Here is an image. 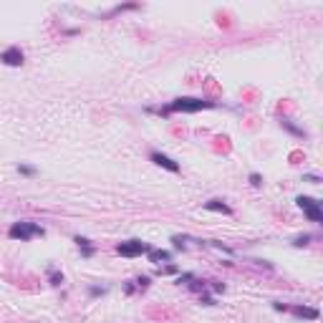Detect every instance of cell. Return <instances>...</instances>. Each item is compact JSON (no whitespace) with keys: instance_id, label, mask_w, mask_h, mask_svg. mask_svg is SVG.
<instances>
[{"instance_id":"obj_6","label":"cell","mask_w":323,"mask_h":323,"mask_svg":"<svg viewBox=\"0 0 323 323\" xmlns=\"http://www.w3.org/2000/svg\"><path fill=\"white\" fill-rule=\"evenodd\" d=\"M0 61H3L5 66H23L25 56H23V51H20L18 46H10L8 51H3V53H0Z\"/></svg>"},{"instance_id":"obj_16","label":"cell","mask_w":323,"mask_h":323,"mask_svg":"<svg viewBox=\"0 0 323 323\" xmlns=\"http://www.w3.org/2000/svg\"><path fill=\"white\" fill-rule=\"evenodd\" d=\"M157 273L159 275H172V273H177V265H164V268H159Z\"/></svg>"},{"instance_id":"obj_17","label":"cell","mask_w":323,"mask_h":323,"mask_svg":"<svg viewBox=\"0 0 323 323\" xmlns=\"http://www.w3.org/2000/svg\"><path fill=\"white\" fill-rule=\"evenodd\" d=\"M192 278H194V273H182L177 278V283H179V286H182V283H192Z\"/></svg>"},{"instance_id":"obj_12","label":"cell","mask_w":323,"mask_h":323,"mask_svg":"<svg viewBox=\"0 0 323 323\" xmlns=\"http://www.w3.org/2000/svg\"><path fill=\"white\" fill-rule=\"evenodd\" d=\"M48 280H51V286H61V283H63V273L56 270V268H48Z\"/></svg>"},{"instance_id":"obj_10","label":"cell","mask_w":323,"mask_h":323,"mask_svg":"<svg viewBox=\"0 0 323 323\" xmlns=\"http://www.w3.org/2000/svg\"><path fill=\"white\" fill-rule=\"evenodd\" d=\"M147 258H149L152 263H169L172 253H169V250H154V248H152V250L147 253Z\"/></svg>"},{"instance_id":"obj_13","label":"cell","mask_w":323,"mask_h":323,"mask_svg":"<svg viewBox=\"0 0 323 323\" xmlns=\"http://www.w3.org/2000/svg\"><path fill=\"white\" fill-rule=\"evenodd\" d=\"M311 242V235H298L296 240H293V248H306Z\"/></svg>"},{"instance_id":"obj_7","label":"cell","mask_w":323,"mask_h":323,"mask_svg":"<svg viewBox=\"0 0 323 323\" xmlns=\"http://www.w3.org/2000/svg\"><path fill=\"white\" fill-rule=\"evenodd\" d=\"M296 318H306V321H318V308H308V306H291L288 308Z\"/></svg>"},{"instance_id":"obj_20","label":"cell","mask_w":323,"mask_h":323,"mask_svg":"<svg viewBox=\"0 0 323 323\" xmlns=\"http://www.w3.org/2000/svg\"><path fill=\"white\" fill-rule=\"evenodd\" d=\"M199 303H205V306H215V298H212V296H202Z\"/></svg>"},{"instance_id":"obj_22","label":"cell","mask_w":323,"mask_h":323,"mask_svg":"<svg viewBox=\"0 0 323 323\" xmlns=\"http://www.w3.org/2000/svg\"><path fill=\"white\" fill-rule=\"evenodd\" d=\"M303 179L311 182V184H318V177H316V174H303Z\"/></svg>"},{"instance_id":"obj_8","label":"cell","mask_w":323,"mask_h":323,"mask_svg":"<svg viewBox=\"0 0 323 323\" xmlns=\"http://www.w3.org/2000/svg\"><path fill=\"white\" fill-rule=\"evenodd\" d=\"M73 242L78 245V250H81V255H84V258H94L96 248L91 245V240H89V237H81V235H76V237H73Z\"/></svg>"},{"instance_id":"obj_2","label":"cell","mask_w":323,"mask_h":323,"mask_svg":"<svg viewBox=\"0 0 323 323\" xmlns=\"http://www.w3.org/2000/svg\"><path fill=\"white\" fill-rule=\"evenodd\" d=\"M46 230L40 227L38 222H28V220H20V222H13L10 230H8V237L10 240H20V242H28L33 237H43Z\"/></svg>"},{"instance_id":"obj_19","label":"cell","mask_w":323,"mask_h":323,"mask_svg":"<svg viewBox=\"0 0 323 323\" xmlns=\"http://www.w3.org/2000/svg\"><path fill=\"white\" fill-rule=\"evenodd\" d=\"M212 283V291L215 293H225V283H217V280H210Z\"/></svg>"},{"instance_id":"obj_9","label":"cell","mask_w":323,"mask_h":323,"mask_svg":"<svg viewBox=\"0 0 323 323\" xmlns=\"http://www.w3.org/2000/svg\"><path fill=\"white\" fill-rule=\"evenodd\" d=\"M205 210H210V212H222V215H232V207L225 205L222 199H210V202H205Z\"/></svg>"},{"instance_id":"obj_1","label":"cell","mask_w":323,"mask_h":323,"mask_svg":"<svg viewBox=\"0 0 323 323\" xmlns=\"http://www.w3.org/2000/svg\"><path fill=\"white\" fill-rule=\"evenodd\" d=\"M205 109H217V101L179 96V99H174L172 104H167L164 109H159V114H162V116H169V114H197V111H205Z\"/></svg>"},{"instance_id":"obj_3","label":"cell","mask_w":323,"mask_h":323,"mask_svg":"<svg viewBox=\"0 0 323 323\" xmlns=\"http://www.w3.org/2000/svg\"><path fill=\"white\" fill-rule=\"evenodd\" d=\"M149 250H152V245L144 240H127V242H119L116 245V253L121 258H139V255H147Z\"/></svg>"},{"instance_id":"obj_18","label":"cell","mask_w":323,"mask_h":323,"mask_svg":"<svg viewBox=\"0 0 323 323\" xmlns=\"http://www.w3.org/2000/svg\"><path fill=\"white\" fill-rule=\"evenodd\" d=\"M250 184H253V187H260V184H263V177H260L258 172H253V174H250Z\"/></svg>"},{"instance_id":"obj_15","label":"cell","mask_w":323,"mask_h":323,"mask_svg":"<svg viewBox=\"0 0 323 323\" xmlns=\"http://www.w3.org/2000/svg\"><path fill=\"white\" fill-rule=\"evenodd\" d=\"M134 283H137V288H139V291H144V288H149V278H147V275H142V278H137Z\"/></svg>"},{"instance_id":"obj_14","label":"cell","mask_w":323,"mask_h":323,"mask_svg":"<svg viewBox=\"0 0 323 323\" xmlns=\"http://www.w3.org/2000/svg\"><path fill=\"white\" fill-rule=\"evenodd\" d=\"M18 172H20L23 177H33V174H35V167H30V164H18Z\"/></svg>"},{"instance_id":"obj_5","label":"cell","mask_w":323,"mask_h":323,"mask_svg":"<svg viewBox=\"0 0 323 323\" xmlns=\"http://www.w3.org/2000/svg\"><path fill=\"white\" fill-rule=\"evenodd\" d=\"M149 159L154 162L157 167H164L167 172H174V174L179 172V164H177V162H174L172 157H167V154H162V152H152V154H149Z\"/></svg>"},{"instance_id":"obj_11","label":"cell","mask_w":323,"mask_h":323,"mask_svg":"<svg viewBox=\"0 0 323 323\" xmlns=\"http://www.w3.org/2000/svg\"><path fill=\"white\" fill-rule=\"evenodd\" d=\"M280 127H283V129H288V132H291V134H296V137H306V132H303V129H298L291 119H280Z\"/></svg>"},{"instance_id":"obj_21","label":"cell","mask_w":323,"mask_h":323,"mask_svg":"<svg viewBox=\"0 0 323 323\" xmlns=\"http://www.w3.org/2000/svg\"><path fill=\"white\" fill-rule=\"evenodd\" d=\"M89 293H91V296H104L106 288H96V286H94V288H89Z\"/></svg>"},{"instance_id":"obj_4","label":"cell","mask_w":323,"mask_h":323,"mask_svg":"<svg viewBox=\"0 0 323 323\" xmlns=\"http://www.w3.org/2000/svg\"><path fill=\"white\" fill-rule=\"evenodd\" d=\"M296 205L306 212V217H308L311 222H316V225L323 222V210H321V202H318V199L301 194V197H296Z\"/></svg>"}]
</instances>
